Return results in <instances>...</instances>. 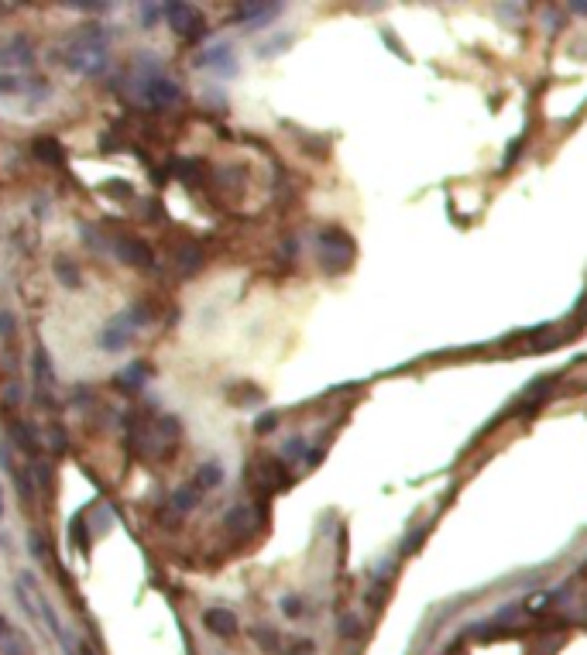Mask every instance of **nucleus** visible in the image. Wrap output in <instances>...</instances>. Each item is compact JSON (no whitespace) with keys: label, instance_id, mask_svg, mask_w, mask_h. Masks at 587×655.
Here are the masks:
<instances>
[{"label":"nucleus","instance_id":"obj_24","mask_svg":"<svg viewBox=\"0 0 587 655\" xmlns=\"http://www.w3.org/2000/svg\"><path fill=\"white\" fill-rule=\"evenodd\" d=\"M0 515H4V491H0Z\"/></svg>","mask_w":587,"mask_h":655},{"label":"nucleus","instance_id":"obj_2","mask_svg":"<svg viewBox=\"0 0 587 655\" xmlns=\"http://www.w3.org/2000/svg\"><path fill=\"white\" fill-rule=\"evenodd\" d=\"M114 254H117L124 265H131V268H152L155 265L152 247L144 240H137V237H120L117 244H114Z\"/></svg>","mask_w":587,"mask_h":655},{"label":"nucleus","instance_id":"obj_9","mask_svg":"<svg viewBox=\"0 0 587 655\" xmlns=\"http://www.w3.org/2000/svg\"><path fill=\"white\" fill-rule=\"evenodd\" d=\"M199 498H203V487L199 484H182L176 494H172V504H176L179 511H193L196 504H199Z\"/></svg>","mask_w":587,"mask_h":655},{"label":"nucleus","instance_id":"obj_23","mask_svg":"<svg viewBox=\"0 0 587 655\" xmlns=\"http://www.w3.org/2000/svg\"><path fill=\"white\" fill-rule=\"evenodd\" d=\"M11 638V632H7V617L0 614V641H7Z\"/></svg>","mask_w":587,"mask_h":655},{"label":"nucleus","instance_id":"obj_10","mask_svg":"<svg viewBox=\"0 0 587 655\" xmlns=\"http://www.w3.org/2000/svg\"><path fill=\"white\" fill-rule=\"evenodd\" d=\"M127 340H131V326H124V319H114L107 333H103V347L107 350H120L127 347Z\"/></svg>","mask_w":587,"mask_h":655},{"label":"nucleus","instance_id":"obj_13","mask_svg":"<svg viewBox=\"0 0 587 655\" xmlns=\"http://www.w3.org/2000/svg\"><path fill=\"white\" fill-rule=\"evenodd\" d=\"M223 481V467L216 460H206L203 467H199V474H196V484L206 491V487H216V484Z\"/></svg>","mask_w":587,"mask_h":655},{"label":"nucleus","instance_id":"obj_3","mask_svg":"<svg viewBox=\"0 0 587 655\" xmlns=\"http://www.w3.org/2000/svg\"><path fill=\"white\" fill-rule=\"evenodd\" d=\"M141 93H144V100L148 103H155V107H169V103H179V86L172 82V79H165L162 73L152 79H144V86H141Z\"/></svg>","mask_w":587,"mask_h":655},{"label":"nucleus","instance_id":"obj_17","mask_svg":"<svg viewBox=\"0 0 587 655\" xmlns=\"http://www.w3.org/2000/svg\"><path fill=\"white\" fill-rule=\"evenodd\" d=\"M55 275H59V282H62V285H69V289H76V285H79V278L73 275V268H69L65 261H62L59 268H55Z\"/></svg>","mask_w":587,"mask_h":655},{"label":"nucleus","instance_id":"obj_4","mask_svg":"<svg viewBox=\"0 0 587 655\" xmlns=\"http://www.w3.org/2000/svg\"><path fill=\"white\" fill-rule=\"evenodd\" d=\"M282 7L278 4H244V7H237V18L248 21V28H261V21L275 18Z\"/></svg>","mask_w":587,"mask_h":655},{"label":"nucleus","instance_id":"obj_21","mask_svg":"<svg viewBox=\"0 0 587 655\" xmlns=\"http://www.w3.org/2000/svg\"><path fill=\"white\" fill-rule=\"evenodd\" d=\"M423 536H426L423 528H419V532H412L409 539H406V553H416V549H419V542H423Z\"/></svg>","mask_w":587,"mask_h":655},{"label":"nucleus","instance_id":"obj_7","mask_svg":"<svg viewBox=\"0 0 587 655\" xmlns=\"http://www.w3.org/2000/svg\"><path fill=\"white\" fill-rule=\"evenodd\" d=\"M35 154H38L45 165H65V151H62L59 141H52V137H38L35 141Z\"/></svg>","mask_w":587,"mask_h":655},{"label":"nucleus","instance_id":"obj_8","mask_svg":"<svg viewBox=\"0 0 587 655\" xmlns=\"http://www.w3.org/2000/svg\"><path fill=\"white\" fill-rule=\"evenodd\" d=\"M223 525H227V532H234V536H244V532H251V525H255V511L240 504V508H234V511L227 515V521H223Z\"/></svg>","mask_w":587,"mask_h":655},{"label":"nucleus","instance_id":"obj_19","mask_svg":"<svg viewBox=\"0 0 587 655\" xmlns=\"http://www.w3.org/2000/svg\"><path fill=\"white\" fill-rule=\"evenodd\" d=\"M282 611H285V614H289V617H295V614H299V611H302V604H299V600H295V597H285V600H282Z\"/></svg>","mask_w":587,"mask_h":655},{"label":"nucleus","instance_id":"obj_12","mask_svg":"<svg viewBox=\"0 0 587 655\" xmlns=\"http://www.w3.org/2000/svg\"><path fill=\"white\" fill-rule=\"evenodd\" d=\"M14 443H18V449H24L28 457H35L38 453V440H35V429L28 422H18L14 425Z\"/></svg>","mask_w":587,"mask_h":655},{"label":"nucleus","instance_id":"obj_5","mask_svg":"<svg viewBox=\"0 0 587 655\" xmlns=\"http://www.w3.org/2000/svg\"><path fill=\"white\" fill-rule=\"evenodd\" d=\"M203 624H206L213 635H234L237 632V617L231 614V611H223V607L206 611V614H203Z\"/></svg>","mask_w":587,"mask_h":655},{"label":"nucleus","instance_id":"obj_1","mask_svg":"<svg viewBox=\"0 0 587 655\" xmlns=\"http://www.w3.org/2000/svg\"><path fill=\"white\" fill-rule=\"evenodd\" d=\"M354 257V244L344 230H323L319 233V261L327 271H340L347 268Z\"/></svg>","mask_w":587,"mask_h":655},{"label":"nucleus","instance_id":"obj_16","mask_svg":"<svg viewBox=\"0 0 587 655\" xmlns=\"http://www.w3.org/2000/svg\"><path fill=\"white\" fill-rule=\"evenodd\" d=\"M0 340H14V312L0 306Z\"/></svg>","mask_w":587,"mask_h":655},{"label":"nucleus","instance_id":"obj_11","mask_svg":"<svg viewBox=\"0 0 587 655\" xmlns=\"http://www.w3.org/2000/svg\"><path fill=\"white\" fill-rule=\"evenodd\" d=\"M144 378H148V364L137 361V364H131L124 374H120V388H124V391H137V388L144 385Z\"/></svg>","mask_w":587,"mask_h":655},{"label":"nucleus","instance_id":"obj_14","mask_svg":"<svg viewBox=\"0 0 587 655\" xmlns=\"http://www.w3.org/2000/svg\"><path fill=\"white\" fill-rule=\"evenodd\" d=\"M35 378H38V385H55V371H52V367H48V353H45V350H35Z\"/></svg>","mask_w":587,"mask_h":655},{"label":"nucleus","instance_id":"obj_20","mask_svg":"<svg viewBox=\"0 0 587 655\" xmlns=\"http://www.w3.org/2000/svg\"><path fill=\"white\" fill-rule=\"evenodd\" d=\"M275 422H278V415H272V412H268V415H261V419H258V432H268V429H275Z\"/></svg>","mask_w":587,"mask_h":655},{"label":"nucleus","instance_id":"obj_6","mask_svg":"<svg viewBox=\"0 0 587 655\" xmlns=\"http://www.w3.org/2000/svg\"><path fill=\"white\" fill-rule=\"evenodd\" d=\"M199 65H210V69H216V73H234V55H231V48L227 45H216V48H210L206 55H199Z\"/></svg>","mask_w":587,"mask_h":655},{"label":"nucleus","instance_id":"obj_15","mask_svg":"<svg viewBox=\"0 0 587 655\" xmlns=\"http://www.w3.org/2000/svg\"><path fill=\"white\" fill-rule=\"evenodd\" d=\"M172 172H176L179 179H186V182H189V179H199L203 169H199V161H186V158H179L176 165H172Z\"/></svg>","mask_w":587,"mask_h":655},{"label":"nucleus","instance_id":"obj_18","mask_svg":"<svg viewBox=\"0 0 587 655\" xmlns=\"http://www.w3.org/2000/svg\"><path fill=\"white\" fill-rule=\"evenodd\" d=\"M103 189H107L110 196H120V199H124V196H131V193H127V182H120V179H114V182H107Z\"/></svg>","mask_w":587,"mask_h":655},{"label":"nucleus","instance_id":"obj_22","mask_svg":"<svg viewBox=\"0 0 587 655\" xmlns=\"http://www.w3.org/2000/svg\"><path fill=\"white\" fill-rule=\"evenodd\" d=\"M295 453H302V440H289L285 446V457H295Z\"/></svg>","mask_w":587,"mask_h":655}]
</instances>
